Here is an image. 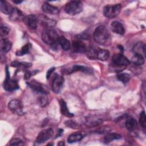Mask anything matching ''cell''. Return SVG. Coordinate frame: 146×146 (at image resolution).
Listing matches in <instances>:
<instances>
[{
	"label": "cell",
	"mask_w": 146,
	"mask_h": 146,
	"mask_svg": "<svg viewBox=\"0 0 146 146\" xmlns=\"http://www.w3.org/2000/svg\"><path fill=\"white\" fill-rule=\"evenodd\" d=\"M86 54L87 56L90 59H98L102 61L107 60L110 56V52L107 50L93 46L87 48Z\"/></svg>",
	"instance_id": "cell-1"
},
{
	"label": "cell",
	"mask_w": 146,
	"mask_h": 146,
	"mask_svg": "<svg viewBox=\"0 0 146 146\" xmlns=\"http://www.w3.org/2000/svg\"><path fill=\"white\" fill-rule=\"evenodd\" d=\"M93 38L97 43L106 44L110 40V34L105 26H99L95 30Z\"/></svg>",
	"instance_id": "cell-2"
},
{
	"label": "cell",
	"mask_w": 146,
	"mask_h": 146,
	"mask_svg": "<svg viewBox=\"0 0 146 146\" xmlns=\"http://www.w3.org/2000/svg\"><path fill=\"white\" fill-rule=\"evenodd\" d=\"M59 36L57 32L52 29H46L42 33V39L47 44L51 46H56Z\"/></svg>",
	"instance_id": "cell-3"
},
{
	"label": "cell",
	"mask_w": 146,
	"mask_h": 146,
	"mask_svg": "<svg viewBox=\"0 0 146 146\" xmlns=\"http://www.w3.org/2000/svg\"><path fill=\"white\" fill-rule=\"evenodd\" d=\"M112 64L114 67L117 69V71L119 72V68H122L129 65L130 64V61L123 54H116L112 56Z\"/></svg>",
	"instance_id": "cell-4"
},
{
	"label": "cell",
	"mask_w": 146,
	"mask_h": 146,
	"mask_svg": "<svg viewBox=\"0 0 146 146\" xmlns=\"http://www.w3.org/2000/svg\"><path fill=\"white\" fill-rule=\"evenodd\" d=\"M121 6L120 4L108 5L103 9V14L108 18H113L116 17L120 13Z\"/></svg>",
	"instance_id": "cell-5"
},
{
	"label": "cell",
	"mask_w": 146,
	"mask_h": 146,
	"mask_svg": "<svg viewBox=\"0 0 146 146\" xmlns=\"http://www.w3.org/2000/svg\"><path fill=\"white\" fill-rule=\"evenodd\" d=\"M83 4L79 1H71L68 2L65 6L66 12L72 15L80 13L83 10Z\"/></svg>",
	"instance_id": "cell-6"
},
{
	"label": "cell",
	"mask_w": 146,
	"mask_h": 146,
	"mask_svg": "<svg viewBox=\"0 0 146 146\" xmlns=\"http://www.w3.org/2000/svg\"><path fill=\"white\" fill-rule=\"evenodd\" d=\"M8 108L14 113L18 115L24 114L23 105L22 102L18 99H13L8 103Z\"/></svg>",
	"instance_id": "cell-7"
},
{
	"label": "cell",
	"mask_w": 146,
	"mask_h": 146,
	"mask_svg": "<svg viewBox=\"0 0 146 146\" xmlns=\"http://www.w3.org/2000/svg\"><path fill=\"white\" fill-rule=\"evenodd\" d=\"M6 76L5 80L3 82V88L5 90L8 91H13L19 88V85L17 83V81L15 80L12 79L10 77L9 71L7 67L6 68Z\"/></svg>",
	"instance_id": "cell-8"
},
{
	"label": "cell",
	"mask_w": 146,
	"mask_h": 146,
	"mask_svg": "<svg viewBox=\"0 0 146 146\" xmlns=\"http://www.w3.org/2000/svg\"><path fill=\"white\" fill-rule=\"evenodd\" d=\"M54 135V131L51 128L44 129L41 131L36 137V142L41 144L50 139Z\"/></svg>",
	"instance_id": "cell-9"
},
{
	"label": "cell",
	"mask_w": 146,
	"mask_h": 146,
	"mask_svg": "<svg viewBox=\"0 0 146 146\" xmlns=\"http://www.w3.org/2000/svg\"><path fill=\"white\" fill-rule=\"evenodd\" d=\"M23 21L26 27L31 30L36 29L39 23L38 18L33 14L28 15L25 17Z\"/></svg>",
	"instance_id": "cell-10"
},
{
	"label": "cell",
	"mask_w": 146,
	"mask_h": 146,
	"mask_svg": "<svg viewBox=\"0 0 146 146\" xmlns=\"http://www.w3.org/2000/svg\"><path fill=\"white\" fill-rule=\"evenodd\" d=\"M27 85L35 92L39 94H46L48 93V90L46 86L39 83L36 80H31L27 83Z\"/></svg>",
	"instance_id": "cell-11"
},
{
	"label": "cell",
	"mask_w": 146,
	"mask_h": 146,
	"mask_svg": "<svg viewBox=\"0 0 146 146\" xmlns=\"http://www.w3.org/2000/svg\"><path fill=\"white\" fill-rule=\"evenodd\" d=\"M64 81V78L62 76L55 75L52 83V89L55 93L59 94L63 86Z\"/></svg>",
	"instance_id": "cell-12"
},
{
	"label": "cell",
	"mask_w": 146,
	"mask_h": 146,
	"mask_svg": "<svg viewBox=\"0 0 146 146\" xmlns=\"http://www.w3.org/2000/svg\"><path fill=\"white\" fill-rule=\"evenodd\" d=\"M72 51L76 53H85L87 48L86 44L80 40H74L72 43Z\"/></svg>",
	"instance_id": "cell-13"
},
{
	"label": "cell",
	"mask_w": 146,
	"mask_h": 146,
	"mask_svg": "<svg viewBox=\"0 0 146 146\" xmlns=\"http://www.w3.org/2000/svg\"><path fill=\"white\" fill-rule=\"evenodd\" d=\"M38 18L39 22L46 29H52L56 25L55 21L51 19L46 16L40 15Z\"/></svg>",
	"instance_id": "cell-14"
},
{
	"label": "cell",
	"mask_w": 146,
	"mask_h": 146,
	"mask_svg": "<svg viewBox=\"0 0 146 146\" xmlns=\"http://www.w3.org/2000/svg\"><path fill=\"white\" fill-rule=\"evenodd\" d=\"M42 10L44 13L51 14V15H56L59 13V10L58 7L54 6L49 3L46 2L44 3L42 6Z\"/></svg>",
	"instance_id": "cell-15"
},
{
	"label": "cell",
	"mask_w": 146,
	"mask_h": 146,
	"mask_svg": "<svg viewBox=\"0 0 146 146\" xmlns=\"http://www.w3.org/2000/svg\"><path fill=\"white\" fill-rule=\"evenodd\" d=\"M76 71H81L83 72L90 74L92 73V70L91 68H89L88 67H86L84 66H81V65H74L69 70L66 71V72L67 74H71L72 72H76Z\"/></svg>",
	"instance_id": "cell-16"
},
{
	"label": "cell",
	"mask_w": 146,
	"mask_h": 146,
	"mask_svg": "<svg viewBox=\"0 0 146 146\" xmlns=\"http://www.w3.org/2000/svg\"><path fill=\"white\" fill-rule=\"evenodd\" d=\"M113 32L119 35H123L125 33V29L121 23L118 21H113L111 25Z\"/></svg>",
	"instance_id": "cell-17"
},
{
	"label": "cell",
	"mask_w": 146,
	"mask_h": 146,
	"mask_svg": "<svg viewBox=\"0 0 146 146\" xmlns=\"http://www.w3.org/2000/svg\"><path fill=\"white\" fill-rule=\"evenodd\" d=\"M10 19L13 21H18L21 19H23L24 17L22 12L18 9L14 7L9 15Z\"/></svg>",
	"instance_id": "cell-18"
},
{
	"label": "cell",
	"mask_w": 146,
	"mask_h": 146,
	"mask_svg": "<svg viewBox=\"0 0 146 146\" xmlns=\"http://www.w3.org/2000/svg\"><path fill=\"white\" fill-rule=\"evenodd\" d=\"M11 47L12 43L9 39L6 38H2L1 39L0 48L2 52L3 53L8 52L11 50Z\"/></svg>",
	"instance_id": "cell-19"
},
{
	"label": "cell",
	"mask_w": 146,
	"mask_h": 146,
	"mask_svg": "<svg viewBox=\"0 0 146 146\" xmlns=\"http://www.w3.org/2000/svg\"><path fill=\"white\" fill-rule=\"evenodd\" d=\"M137 125V123L136 119L132 117L129 116L127 117L125 121V127L129 131H134Z\"/></svg>",
	"instance_id": "cell-20"
},
{
	"label": "cell",
	"mask_w": 146,
	"mask_h": 146,
	"mask_svg": "<svg viewBox=\"0 0 146 146\" xmlns=\"http://www.w3.org/2000/svg\"><path fill=\"white\" fill-rule=\"evenodd\" d=\"M13 7L6 1L1 0L0 1V9L1 11L5 14L10 15L13 10Z\"/></svg>",
	"instance_id": "cell-21"
},
{
	"label": "cell",
	"mask_w": 146,
	"mask_h": 146,
	"mask_svg": "<svg viewBox=\"0 0 146 146\" xmlns=\"http://www.w3.org/2000/svg\"><path fill=\"white\" fill-rule=\"evenodd\" d=\"M59 103H60V111H61V113H62V115H63L68 117H72L74 116V114L70 112V111L67 106L66 103L64 102V100L61 99L60 100Z\"/></svg>",
	"instance_id": "cell-22"
},
{
	"label": "cell",
	"mask_w": 146,
	"mask_h": 146,
	"mask_svg": "<svg viewBox=\"0 0 146 146\" xmlns=\"http://www.w3.org/2000/svg\"><path fill=\"white\" fill-rule=\"evenodd\" d=\"M103 121L102 119L99 117H95V116H91L88 117L86 120V125L88 127L97 126Z\"/></svg>",
	"instance_id": "cell-23"
},
{
	"label": "cell",
	"mask_w": 146,
	"mask_h": 146,
	"mask_svg": "<svg viewBox=\"0 0 146 146\" xmlns=\"http://www.w3.org/2000/svg\"><path fill=\"white\" fill-rule=\"evenodd\" d=\"M58 43L60 46L65 51H67L68 49H70L71 47L70 41L67 39H66L65 37L62 36L59 37Z\"/></svg>",
	"instance_id": "cell-24"
},
{
	"label": "cell",
	"mask_w": 146,
	"mask_h": 146,
	"mask_svg": "<svg viewBox=\"0 0 146 146\" xmlns=\"http://www.w3.org/2000/svg\"><path fill=\"white\" fill-rule=\"evenodd\" d=\"M83 137L82 133L80 132H75L71 134L67 139V141L69 143H73L81 140Z\"/></svg>",
	"instance_id": "cell-25"
},
{
	"label": "cell",
	"mask_w": 146,
	"mask_h": 146,
	"mask_svg": "<svg viewBox=\"0 0 146 146\" xmlns=\"http://www.w3.org/2000/svg\"><path fill=\"white\" fill-rule=\"evenodd\" d=\"M132 62L137 66H141L144 63V58L141 54L135 53L132 58Z\"/></svg>",
	"instance_id": "cell-26"
},
{
	"label": "cell",
	"mask_w": 146,
	"mask_h": 146,
	"mask_svg": "<svg viewBox=\"0 0 146 146\" xmlns=\"http://www.w3.org/2000/svg\"><path fill=\"white\" fill-rule=\"evenodd\" d=\"M120 138H121V136L119 134H117L116 133H108L105 136L104 138V142L106 144H107L111 142L113 140L120 139Z\"/></svg>",
	"instance_id": "cell-27"
},
{
	"label": "cell",
	"mask_w": 146,
	"mask_h": 146,
	"mask_svg": "<svg viewBox=\"0 0 146 146\" xmlns=\"http://www.w3.org/2000/svg\"><path fill=\"white\" fill-rule=\"evenodd\" d=\"M117 79L121 81L123 83H127L130 80L131 76L130 75L125 72H118L117 75Z\"/></svg>",
	"instance_id": "cell-28"
},
{
	"label": "cell",
	"mask_w": 146,
	"mask_h": 146,
	"mask_svg": "<svg viewBox=\"0 0 146 146\" xmlns=\"http://www.w3.org/2000/svg\"><path fill=\"white\" fill-rule=\"evenodd\" d=\"M11 66L16 68H27L32 66L31 63H26V62H20L18 61H14L11 63Z\"/></svg>",
	"instance_id": "cell-29"
},
{
	"label": "cell",
	"mask_w": 146,
	"mask_h": 146,
	"mask_svg": "<svg viewBox=\"0 0 146 146\" xmlns=\"http://www.w3.org/2000/svg\"><path fill=\"white\" fill-rule=\"evenodd\" d=\"M31 44L29 43H27L25 45H24L20 50L17 51L16 52V55L17 56H22V55H24L26 54H27L31 48Z\"/></svg>",
	"instance_id": "cell-30"
},
{
	"label": "cell",
	"mask_w": 146,
	"mask_h": 146,
	"mask_svg": "<svg viewBox=\"0 0 146 146\" xmlns=\"http://www.w3.org/2000/svg\"><path fill=\"white\" fill-rule=\"evenodd\" d=\"M145 46L144 44H143L141 42H139L134 46V47H133V51H134L135 53L141 54V52L142 50L143 51L144 54H145Z\"/></svg>",
	"instance_id": "cell-31"
},
{
	"label": "cell",
	"mask_w": 146,
	"mask_h": 146,
	"mask_svg": "<svg viewBox=\"0 0 146 146\" xmlns=\"http://www.w3.org/2000/svg\"><path fill=\"white\" fill-rule=\"evenodd\" d=\"M139 123L144 129L146 128V117H145V113L144 111H142L140 114Z\"/></svg>",
	"instance_id": "cell-32"
},
{
	"label": "cell",
	"mask_w": 146,
	"mask_h": 146,
	"mask_svg": "<svg viewBox=\"0 0 146 146\" xmlns=\"http://www.w3.org/2000/svg\"><path fill=\"white\" fill-rule=\"evenodd\" d=\"M45 95L46 94H42V96H40V97L38 99V102L41 106H45L47 104L48 100Z\"/></svg>",
	"instance_id": "cell-33"
},
{
	"label": "cell",
	"mask_w": 146,
	"mask_h": 146,
	"mask_svg": "<svg viewBox=\"0 0 146 146\" xmlns=\"http://www.w3.org/2000/svg\"><path fill=\"white\" fill-rule=\"evenodd\" d=\"M10 145H23L24 143L23 141L19 138H14L13 139L10 143Z\"/></svg>",
	"instance_id": "cell-34"
},
{
	"label": "cell",
	"mask_w": 146,
	"mask_h": 146,
	"mask_svg": "<svg viewBox=\"0 0 146 146\" xmlns=\"http://www.w3.org/2000/svg\"><path fill=\"white\" fill-rule=\"evenodd\" d=\"M9 33V29L7 27L3 26V25H1L0 26V35L1 36H5L7 35Z\"/></svg>",
	"instance_id": "cell-35"
},
{
	"label": "cell",
	"mask_w": 146,
	"mask_h": 146,
	"mask_svg": "<svg viewBox=\"0 0 146 146\" xmlns=\"http://www.w3.org/2000/svg\"><path fill=\"white\" fill-rule=\"evenodd\" d=\"M76 38L78 40H86L90 38V35L88 34V33L83 32L79 34H78L76 36Z\"/></svg>",
	"instance_id": "cell-36"
},
{
	"label": "cell",
	"mask_w": 146,
	"mask_h": 146,
	"mask_svg": "<svg viewBox=\"0 0 146 146\" xmlns=\"http://www.w3.org/2000/svg\"><path fill=\"white\" fill-rule=\"evenodd\" d=\"M65 124L66 126L70 127L71 128H76L78 124L74 121L72 120H67L65 122Z\"/></svg>",
	"instance_id": "cell-37"
},
{
	"label": "cell",
	"mask_w": 146,
	"mask_h": 146,
	"mask_svg": "<svg viewBox=\"0 0 146 146\" xmlns=\"http://www.w3.org/2000/svg\"><path fill=\"white\" fill-rule=\"evenodd\" d=\"M55 67H52V68H50L48 70V71H47V74H46V78H47V79H48L50 78V76H51L52 73L55 71Z\"/></svg>",
	"instance_id": "cell-38"
},
{
	"label": "cell",
	"mask_w": 146,
	"mask_h": 146,
	"mask_svg": "<svg viewBox=\"0 0 146 146\" xmlns=\"http://www.w3.org/2000/svg\"><path fill=\"white\" fill-rule=\"evenodd\" d=\"M31 74H30V72L29 71H26L25 74V75H24V78H25V79L27 80V79H29L30 78V77L31 76Z\"/></svg>",
	"instance_id": "cell-39"
},
{
	"label": "cell",
	"mask_w": 146,
	"mask_h": 146,
	"mask_svg": "<svg viewBox=\"0 0 146 146\" xmlns=\"http://www.w3.org/2000/svg\"><path fill=\"white\" fill-rule=\"evenodd\" d=\"M118 47L120 49V50L121 51H124V48L121 46V45H119V46H118Z\"/></svg>",
	"instance_id": "cell-40"
},
{
	"label": "cell",
	"mask_w": 146,
	"mask_h": 146,
	"mask_svg": "<svg viewBox=\"0 0 146 146\" xmlns=\"http://www.w3.org/2000/svg\"><path fill=\"white\" fill-rule=\"evenodd\" d=\"M58 145H64V143L63 141H60V142L58 143Z\"/></svg>",
	"instance_id": "cell-41"
},
{
	"label": "cell",
	"mask_w": 146,
	"mask_h": 146,
	"mask_svg": "<svg viewBox=\"0 0 146 146\" xmlns=\"http://www.w3.org/2000/svg\"><path fill=\"white\" fill-rule=\"evenodd\" d=\"M14 3H21L22 1H13Z\"/></svg>",
	"instance_id": "cell-42"
}]
</instances>
